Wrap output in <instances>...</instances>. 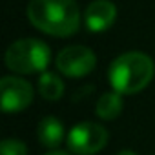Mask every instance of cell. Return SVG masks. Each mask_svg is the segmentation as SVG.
<instances>
[{"mask_svg": "<svg viewBox=\"0 0 155 155\" xmlns=\"http://www.w3.org/2000/svg\"><path fill=\"white\" fill-rule=\"evenodd\" d=\"M28 20L53 37H71L81 28V11L75 0H31Z\"/></svg>", "mask_w": 155, "mask_h": 155, "instance_id": "6da1fadb", "label": "cell"}, {"mask_svg": "<svg viewBox=\"0 0 155 155\" xmlns=\"http://www.w3.org/2000/svg\"><path fill=\"white\" fill-rule=\"evenodd\" d=\"M153 60L140 51H128L117 57L110 66V82L120 95L142 91L153 79Z\"/></svg>", "mask_w": 155, "mask_h": 155, "instance_id": "7a4b0ae2", "label": "cell"}, {"mask_svg": "<svg viewBox=\"0 0 155 155\" xmlns=\"http://www.w3.org/2000/svg\"><path fill=\"white\" fill-rule=\"evenodd\" d=\"M51 51L48 44L38 38H20L13 42L6 51V66L13 73L28 75L44 71L49 64Z\"/></svg>", "mask_w": 155, "mask_h": 155, "instance_id": "3957f363", "label": "cell"}, {"mask_svg": "<svg viewBox=\"0 0 155 155\" xmlns=\"http://www.w3.org/2000/svg\"><path fill=\"white\" fill-rule=\"evenodd\" d=\"M108 144V131L97 122H81L69 130L68 148L77 155H95Z\"/></svg>", "mask_w": 155, "mask_h": 155, "instance_id": "277c9868", "label": "cell"}, {"mask_svg": "<svg viewBox=\"0 0 155 155\" xmlns=\"http://www.w3.org/2000/svg\"><path fill=\"white\" fill-rule=\"evenodd\" d=\"M95 64V53L84 46H68L57 57L58 71L66 77H73V79H81V77L91 73Z\"/></svg>", "mask_w": 155, "mask_h": 155, "instance_id": "5b68a950", "label": "cell"}, {"mask_svg": "<svg viewBox=\"0 0 155 155\" xmlns=\"http://www.w3.org/2000/svg\"><path fill=\"white\" fill-rule=\"evenodd\" d=\"M2 110L6 113H15L26 110L33 101V88L28 81L15 75H8L0 81Z\"/></svg>", "mask_w": 155, "mask_h": 155, "instance_id": "8992f818", "label": "cell"}, {"mask_svg": "<svg viewBox=\"0 0 155 155\" xmlns=\"http://www.w3.org/2000/svg\"><path fill=\"white\" fill-rule=\"evenodd\" d=\"M115 18H117V8L110 0H93L84 13V24L93 33H102L110 29Z\"/></svg>", "mask_w": 155, "mask_h": 155, "instance_id": "52a82bcc", "label": "cell"}, {"mask_svg": "<svg viewBox=\"0 0 155 155\" xmlns=\"http://www.w3.org/2000/svg\"><path fill=\"white\" fill-rule=\"evenodd\" d=\"M37 137H38V142L49 150H55L62 139H64V126L62 122L57 119V117H44L40 122H38V128H37Z\"/></svg>", "mask_w": 155, "mask_h": 155, "instance_id": "ba28073f", "label": "cell"}, {"mask_svg": "<svg viewBox=\"0 0 155 155\" xmlns=\"http://www.w3.org/2000/svg\"><path fill=\"white\" fill-rule=\"evenodd\" d=\"M97 117L102 119V120H113L120 115L122 111V99H120V93L119 91H108V93H102V97L99 99L97 102Z\"/></svg>", "mask_w": 155, "mask_h": 155, "instance_id": "9c48e42d", "label": "cell"}, {"mask_svg": "<svg viewBox=\"0 0 155 155\" xmlns=\"http://www.w3.org/2000/svg\"><path fill=\"white\" fill-rule=\"evenodd\" d=\"M38 91L44 99L48 101H57L62 97L64 93V82L58 79V77L55 73H42L40 75V79H38Z\"/></svg>", "mask_w": 155, "mask_h": 155, "instance_id": "30bf717a", "label": "cell"}, {"mask_svg": "<svg viewBox=\"0 0 155 155\" xmlns=\"http://www.w3.org/2000/svg\"><path fill=\"white\" fill-rule=\"evenodd\" d=\"M0 153L2 155H28V148L18 139H4L0 144Z\"/></svg>", "mask_w": 155, "mask_h": 155, "instance_id": "8fae6325", "label": "cell"}, {"mask_svg": "<svg viewBox=\"0 0 155 155\" xmlns=\"http://www.w3.org/2000/svg\"><path fill=\"white\" fill-rule=\"evenodd\" d=\"M46 155H68V153H64V151H55V150H51L49 153H46Z\"/></svg>", "mask_w": 155, "mask_h": 155, "instance_id": "7c38bea8", "label": "cell"}, {"mask_svg": "<svg viewBox=\"0 0 155 155\" xmlns=\"http://www.w3.org/2000/svg\"><path fill=\"white\" fill-rule=\"evenodd\" d=\"M119 155H137V153H133V151H130V150H124V151H120Z\"/></svg>", "mask_w": 155, "mask_h": 155, "instance_id": "4fadbf2b", "label": "cell"}]
</instances>
